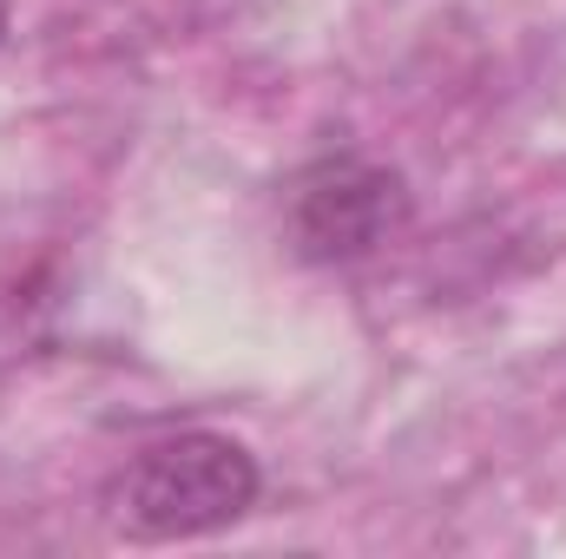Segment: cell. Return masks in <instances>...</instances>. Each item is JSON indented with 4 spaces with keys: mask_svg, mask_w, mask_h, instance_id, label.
<instances>
[{
    "mask_svg": "<svg viewBox=\"0 0 566 559\" xmlns=\"http://www.w3.org/2000/svg\"><path fill=\"white\" fill-rule=\"evenodd\" d=\"M258 487L264 474L244 441L185 428V434L145 441L139 454H126V467L106 481L99 500L126 540H198V534L244 520L258 507Z\"/></svg>",
    "mask_w": 566,
    "mask_h": 559,
    "instance_id": "1",
    "label": "cell"
},
{
    "mask_svg": "<svg viewBox=\"0 0 566 559\" xmlns=\"http://www.w3.org/2000/svg\"><path fill=\"white\" fill-rule=\"evenodd\" d=\"M409 224V184L402 171L363 158V151H323L310 158L283 191V231L290 251L310 264H356L402 238Z\"/></svg>",
    "mask_w": 566,
    "mask_h": 559,
    "instance_id": "2",
    "label": "cell"
},
{
    "mask_svg": "<svg viewBox=\"0 0 566 559\" xmlns=\"http://www.w3.org/2000/svg\"><path fill=\"white\" fill-rule=\"evenodd\" d=\"M0 33H7V0H0Z\"/></svg>",
    "mask_w": 566,
    "mask_h": 559,
    "instance_id": "3",
    "label": "cell"
}]
</instances>
